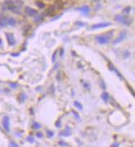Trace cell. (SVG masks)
Segmentation results:
<instances>
[{"mask_svg": "<svg viewBox=\"0 0 135 147\" xmlns=\"http://www.w3.org/2000/svg\"><path fill=\"white\" fill-rule=\"evenodd\" d=\"M5 6L8 10L12 11L13 13L19 14L20 13V8L22 7L23 3L21 0H6L4 3Z\"/></svg>", "mask_w": 135, "mask_h": 147, "instance_id": "cell-1", "label": "cell"}, {"mask_svg": "<svg viewBox=\"0 0 135 147\" xmlns=\"http://www.w3.org/2000/svg\"><path fill=\"white\" fill-rule=\"evenodd\" d=\"M113 32H109L107 33L103 34V35H99L95 37L96 41L100 44V45H106L110 41V40L113 37Z\"/></svg>", "mask_w": 135, "mask_h": 147, "instance_id": "cell-2", "label": "cell"}, {"mask_svg": "<svg viewBox=\"0 0 135 147\" xmlns=\"http://www.w3.org/2000/svg\"><path fill=\"white\" fill-rule=\"evenodd\" d=\"M115 21L120 22V23L123 24V25H126V26H129L131 24V22H132V21L130 20L129 18H128L127 16L123 15V14H118V15H116L115 17Z\"/></svg>", "mask_w": 135, "mask_h": 147, "instance_id": "cell-3", "label": "cell"}, {"mask_svg": "<svg viewBox=\"0 0 135 147\" xmlns=\"http://www.w3.org/2000/svg\"><path fill=\"white\" fill-rule=\"evenodd\" d=\"M111 23L110 22H100V23H96L91 26V29L92 30H95V29H100V28H104V27H107L110 26Z\"/></svg>", "mask_w": 135, "mask_h": 147, "instance_id": "cell-4", "label": "cell"}, {"mask_svg": "<svg viewBox=\"0 0 135 147\" xmlns=\"http://www.w3.org/2000/svg\"><path fill=\"white\" fill-rule=\"evenodd\" d=\"M125 37H126V32H125V31H122L121 32H120V34H119V37L116 38V39L113 41V44H114V45H116V44L120 43V42H122L123 40L125 39Z\"/></svg>", "mask_w": 135, "mask_h": 147, "instance_id": "cell-5", "label": "cell"}, {"mask_svg": "<svg viewBox=\"0 0 135 147\" xmlns=\"http://www.w3.org/2000/svg\"><path fill=\"white\" fill-rule=\"evenodd\" d=\"M3 128L5 129L6 131H10V121H9V117H4L3 119Z\"/></svg>", "mask_w": 135, "mask_h": 147, "instance_id": "cell-6", "label": "cell"}, {"mask_svg": "<svg viewBox=\"0 0 135 147\" xmlns=\"http://www.w3.org/2000/svg\"><path fill=\"white\" fill-rule=\"evenodd\" d=\"M6 38L7 40V43L10 46H14L16 43V40L14 38V36L12 33H6Z\"/></svg>", "mask_w": 135, "mask_h": 147, "instance_id": "cell-7", "label": "cell"}, {"mask_svg": "<svg viewBox=\"0 0 135 147\" xmlns=\"http://www.w3.org/2000/svg\"><path fill=\"white\" fill-rule=\"evenodd\" d=\"M24 11H25V13L27 14L28 16H35V15H37V11L36 9L32 8V7H25Z\"/></svg>", "mask_w": 135, "mask_h": 147, "instance_id": "cell-8", "label": "cell"}, {"mask_svg": "<svg viewBox=\"0 0 135 147\" xmlns=\"http://www.w3.org/2000/svg\"><path fill=\"white\" fill-rule=\"evenodd\" d=\"M77 10L82 12V13L85 14V15H87V14L89 13V12H90V7H88V6H83V7L78 8Z\"/></svg>", "mask_w": 135, "mask_h": 147, "instance_id": "cell-9", "label": "cell"}, {"mask_svg": "<svg viewBox=\"0 0 135 147\" xmlns=\"http://www.w3.org/2000/svg\"><path fill=\"white\" fill-rule=\"evenodd\" d=\"M71 135V130H70V128L68 127H66V131L61 132V136H70Z\"/></svg>", "mask_w": 135, "mask_h": 147, "instance_id": "cell-10", "label": "cell"}, {"mask_svg": "<svg viewBox=\"0 0 135 147\" xmlns=\"http://www.w3.org/2000/svg\"><path fill=\"white\" fill-rule=\"evenodd\" d=\"M6 26H7V18H3L2 19H0V27H5Z\"/></svg>", "mask_w": 135, "mask_h": 147, "instance_id": "cell-11", "label": "cell"}, {"mask_svg": "<svg viewBox=\"0 0 135 147\" xmlns=\"http://www.w3.org/2000/svg\"><path fill=\"white\" fill-rule=\"evenodd\" d=\"M43 20V16L41 15V14H37L34 18V22H39Z\"/></svg>", "mask_w": 135, "mask_h": 147, "instance_id": "cell-12", "label": "cell"}, {"mask_svg": "<svg viewBox=\"0 0 135 147\" xmlns=\"http://www.w3.org/2000/svg\"><path fill=\"white\" fill-rule=\"evenodd\" d=\"M26 98H27V96H26V94H24V93H21L19 94V96H18V100L20 102H23L25 99H26Z\"/></svg>", "mask_w": 135, "mask_h": 147, "instance_id": "cell-13", "label": "cell"}, {"mask_svg": "<svg viewBox=\"0 0 135 147\" xmlns=\"http://www.w3.org/2000/svg\"><path fill=\"white\" fill-rule=\"evenodd\" d=\"M101 98H102V99L104 101V102H108L109 99V95L108 93L104 92V93H103V94H102Z\"/></svg>", "mask_w": 135, "mask_h": 147, "instance_id": "cell-14", "label": "cell"}, {"mask_svg": "<svg viewBox=\"0 0 135 147\" xmlns=\"http://www.w3.org/2000/svg\"><path fill=\"white\" fill-rule=\"evenodd\" d=\"M16 24V20L13 18H7V25L9 26H14Z\"/></svg>", "mask_w": 135, "mask_h": 147, "instance_id": "cell-15", "label": "cell"}, {"mask_svg": "<svg viewBox=\"0 0 135 147\" xmlns=\"http://www.w3.org/2000/svg\"><path fill=\"white\" fill-rule=\"evenodd\" d=\"M36 5L39 7V8H44V7H45V4H44L42 2H41V1H37V2H36Z\"/></svg>", "mask_w": 135, "mask_h": 147, "instance_id": "cell-16", "label": "cell"}, {"mask_svg": "<svg viewBox=\"0 0 135 147\" xmlns=\"http://www.w3.org/2000/svg\"><path fill=\"white\" fill-rule=\"evenodd\" d=\"M74 105L76 107H78V108H79L80 110H82V109H83V107H83V106L81 105V103H80V102H77V101H75V102H74Z\"/></svg>", "mask_w": 135, "mask_h": 147, "instance_id": "cell-17", "label": "cell"}, {"mask_svg": "<svg viewBox=\"0 0 135 147\" xmlns=\"http://www.w3.org/2000/svg\"><path fill=\"white\" fill-rule=\"evenodd\" d=\"M131 11V7H125L124 9H123V14H125V16H127L128 13H129V12Z\"/></svg>", "mask_w": 135, "mask_h": 147, "instance_id": "cell-18", "label": "cell"}, {"mask_svg": "<svg viewBox=\"0 0 135 147\" xmlns=\"http://www.w3.org/2000/svg\"><path fill=\"white\" fill-rule=\"evenodd\" d=\"M47 136L50 138V137H53V136H54V132L53 131H47Z\"/></svg>", "mask_w": 135, "mask_h": 147, "instance_id": "cell-19", "label": "cell"}, {"mask_svg": "<svg viewBox=\"0 0 135 147\" xmlns=\"http://www.w3.org/2000/svg\"><path fill=\"white\" fill-rule=\"evenodd\" d=\"M33 127V129H40L41 125L39 124V123H37V122H35Z\"/></svg>", "mask_w": 135, "mask_h": 147, "instance_id": "cell-20", "label": "cell"}, {"mask_svg": "<svg viewBox=\"0 0 135 147\" xmlns=\"http://www.w3.org/2000/svg\"><path fill=\"white\" fill-rule=\"evenodd\" d=\"M27 140L29 141V142H31V143H33L34 142V139L33 137H32V136H28L27 138Z\"/></svg>", "mask_w": 135, "mask_h": 147, "instance_id": "cell-21", "label": "cell"}, {"mask_svg": "<svg viewBox=\"0 0 135 147\" xmlns=\"http://www.w3.org/2000/svg\"><path fill=\"white\" fill-rule=\"evenodd\" d=\"M72 113H73V114H74V115H75V118H77L78 120H80V119H81V117H80V116L78 115V113H75V111H72Z\"/></svg>", "mask_w": 135, "mask_h": 147, "instance_id": "cell-22", "label": "cell"}, {"mask_svg": "<svg viewBox=\"0 0 135 147\" xmlns=\"http://www.w3.org/2000/svg\"><path fill=\"white\" fill-rule=\"evenodd\" d=\"M100 86H101L102 88H105V84L104 83V81L103 80H100Z\"/></svg>", "mask_w": 135, "mask_h": 147, "instance_id": "cell-23", "label": "cell"}, {"mask_svg": "<svg viewBox=\"0 0 135 147\" xmlns=\"http://www.w3.org/2000/svg\"><path fill=\"white\" fill-rule=\"evenodd\" d=\"M56 53H57V51H55L54 54L52 55V62H55L56 61Z\"/></svg>", "mask_w": 135, "mask_h": 147, "instance_id": "cell-24", "label": "cell"}, {"mask_svg": "<svg viewBox=\"0 0 135 147\" xmlns=\"http://www.w3.org/2000/svg\"><path fill=\"white\" fill-rule=\"evenodd\" d=\"M56 126L57 127H61V121L58 120V121H56Z\"/></svg>", "mask_w": 135, "mask_h": 147, "instance_id": "cell-25", "label": "cell"}, {"mask_svg": "<svg viewBox=\"0 0 135 147\" xmlns=\"http://www.w3.org/2000/svg\"><path fill=\"white\" fill-rule=\"evenodd\" d=\"M10 86H12V88H17V86H18V84H14V83H12V84H10Z\"/></svg>", "mask_w": 135, "mask_h": 147, "instance_id": "cell-26", "label": "cell"}, {"mask_svg": "<svg viewBox=\"0 0 135 147\" xmlns=\"http://www.w3.org/2000/svg\"><path fill=\"white\" fill-rule=\"evenodd\" d=\"M10 145L13 146V147H18V145H17L16 143H14V141H12V142L10 143Z\"/></svg>", "mask_w": 135, "mask_h": 147, "instance_id": "cell-27", "label": "cell"}, {"mask_svg": "<svg viewBox=\"0 0 135 147\" xmlns=\"http://www.w3.org/2000/svg\"><path fill=\"white\" fill-rule=\"evenodd\" d=\"M42 136H43V135H42V133H41V132H37V136L38 138L42 137Z\"/></svg>", "mask_w": 135, "mask_h": 147, "instance_id": "cell-28", "label": "cell"}, {"mask_svg": "<svg viewBox=\"0 0 135 147\" xmlns=\"http://www.w3.org/2000/svg\"><path fill=\"white\" fill-rule=\"evenodd\" d=\"M76 24H77V25H79V26H85V23H83V22H76Z\"/></svg>", "mask_w": 135, "mask_h": 147, "instance_id": "cell-29", "label": "cell"}, {"mask_svg": "<svg viewBox=\"0 0 135 147\" xmlns=\"http://www.w3.org/2000/svg\"><path fill=\"white\" fill-rule=\"evenodd\" d=\"M119 143H114V144L111 146V147H119Z\"/></svg>", "mask_w": 135, "mask_h": 147, "instance_id": "cell-30", "label": "cell"}, {"mask_svg": "<svg viewBox=\"0 0 135 147\" xmlns=\"http://www.w3.org/2000/svg\"><path fill=\"white\" fill-rule=\"evenodd\" d=\"M85 88H89V84H85Z\"/></svg>", "mask_w": 135, "mask_h": 147, "instance_id": "cell-31", "label": "cell"}, {"mask_svg": "<svg viewBox=\"0 0 135 147\" xmlns=\"http://www.w3.org/2000/svg\"><path fill=\"white\" fill-rule=\"evenodd\" d=\"M62 55H63V49L61 50V56H62Z\"/></svg>", "mask_w": 135, "mask_h": 147, "instance_id": "cell-32", "label": "cell"}, {"mask_svg": "<svg viewBox=\"0 0 135 147\" xmlns=\"http://www.w3.org/2000/svg\"><path fill=\"white\" fill-rule=\"evenodd\" d=\"M92 1H95V2H98L99 0H92Z\"/></svg>", "mask_w": 135, "mask_h": 147, "instance_id": "cell-33", "label": "cell"}, {"mask_svg": "<svg viewBox=\"0 0 135 147\" xmlns=\"http://www.w3.org/2000/svg\"><path fill=\"white\" fill-rule=\"evenodd\" d=\"M113 1H119V0H113Z\"/></svg>", "mask_w": 135, "mask_h": 147, "instance_id": "cell-34", "label": "cell"}]
</instances>
